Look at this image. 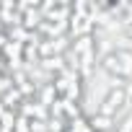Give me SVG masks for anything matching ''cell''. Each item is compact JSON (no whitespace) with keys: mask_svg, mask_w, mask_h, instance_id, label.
Returning <instances> with one entry per match:
<instances>
[{"mask_svg":"<svg viewBox=\"0 0 132 132\" xmlns=\"http://www.w3.org/2000/svg\"><path fill=\"white\" fill-rule=\"evenodd\" d=\"M132 106L127 101V91L124 88H109L106 96H104V101H101V106H98V111L106 114V117H117V114H124Z\"/></svg>","mask_w":132,"mask_h":132,"instance_id":"obj_1","label":"cell"},{"mask_svg":"<svg viewBox=\"0 0 132 132\" xmlns=\"http://www.w3.org/2000/svg\"><path fill=\"white\" fill-rule=\"evenodd\" d=\"M13 132H31V119L18 117V119H16V124H13Z\"/></svg>","mask_w":132,"mask_h":132,"instance_id":"obj_5","label":"cell"},{"mask_svg":"<svg viewBox=\"0 0 132 132\" xmlns=\"http://www.w3.org/2000/svg\"><path fill=\"white\" fill-rule=\"evenodd\" d=\"M98 68H101L109 78H124V80H127V70H124V65H122V60H119L117 52H106V54L101 57V62H98Z\"/></svg>","mask_w":132,"mask_h":132,"instance_id":"obj_2","label":"cell"},{"mask_svg":"<svg viewBox=\"0 0 132 132\" xmlns=\"http://www.w3.org/2000/svg\"><path fill=\"white\" fill-rule=\"evenodd\" d=\"M117 54H119V60H122V65H124V70H127V78L132 75V49H114Z\"/></svg>","mask_w":132,"mask_h":132,"instance_id":"obj_4","label":"cell"},{"mask_svg":"<svg viewBox=\"0 0 132 132\" xmlns=\"http://www.w3.org/2000/svg\"><path fill=\"white\" fill-rule=\"evenodd\" d=\"M31 132H47V122H39V119H31Z\"/></svg>","mask_w":132,"mask_h":132,"instance_id":"obj_6","label":"cell"},{"mask_svg":"<svg viewBox=\"0 0 132 132\" xmlns=\"http://www.w3.org/2000/svg\"><path fill=\"white\" fill-rule=\"evenodd\" d=\"M91 127H93L96 132H109V129L114 127V117H106V114L96 111V114H93V119H91Z\"/></svg>","mask_w":132,"mask_h":132,"instance_id":"obj_3","label":"cell"}]
</instances>
